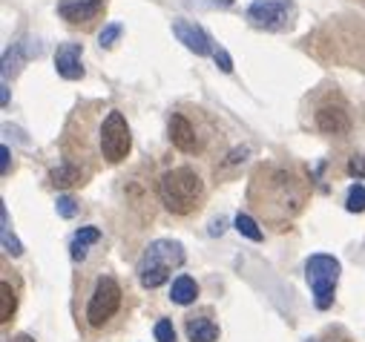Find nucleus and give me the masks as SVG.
<instances>
[{"label":"nucleus","mask_w":365,"mask_h":342,"mask_svg":"<svg viewBox=\"0 0 365 342\" xmlns=\"http://www.w3.org/2000/svg\"><path fill=\"white\" fill-rule=\"evenodd\" d=\"M205 193V185L199 179L196 170L190 167H175V170H167V173L158 179V196H161V204L175 213V216H187L196 210L199 199Z\"/></svg>","instance_id":"obj_1"},{"label":"nucleus","mask_w":365,"mask_h":342,"mask_svg":"<svg viewBox=\"0 0 365 342\" xmlns=\"http://www.w3.org/2000/svg\"><path fill=\"white\" fill-rule=\"evenodd\" d=\"M185 265V244L173 242V239H155L144 250L141 262H138V282L144 288H158L170 279L175 268Z\"/></svg>","instance_id":"obj_2"},{"label":"nucleus","mask_w":365,"mask_h":342,"mask_svg":"<svg viewBox=\"0 0 365 342\" xmlns=\"http://www.w3.org/2000/svg\"><path fill=\"white\" fill-rule=\"evenodd\" d=\"M339 262L328 253H317L305 262V276H308V285L314 291V302L319 311H328L334 305V291H336V282H339Z\"/></svg>","instance_id":"obj_3"},{"label":"nucleus","mask_w":365,"mask_h":342,"mask_svg":"<svg viewBox=\"0 0 365 342\" xmlns=\"http://www.w3.org/2000/svg\"><path fill=\"white\" fill-rule=\"evenodd\" d=\"M247 18L256 29L288 32L297 21V4L294 0H253L247 6Z\"/></svg>","instance_id":"obj_4"},{"label":"nucleus","mask_w":365,"mask_h":342,"mask_svg":"<svg viewBox=\"0 0 365 342\" xmlns=\"http://www.w3.org/2000/svg\"><path fill=\"white\" fill-rule=\"evenodd\" d=\"M133 147V135H130V124L121 113H110L101 124V152L107 161L118 164L130 155Z\"/></svg>","instance_id":"obj_5"},{"label":"nucleus","mask_w":365,"mask_h":342,"mask_svg":"<svg viewBox=\"0 0 365 342\" xmlns=\"http://www.w3.org/2000/svg\"><path fill=\"white\" fill-rule=\"evenodd\" d=\"M121 308V288L113 276H101L93 296H89V305H86V319L89 325L101 328L110 316H115V311Z\"/></svg>","instance_id":"obj_6"},{"label":"nucleus","mask_w":365,"mask_h":342,"mask_svg":"<svg viewBox=\"0 0 365 342\" xmlns=\"http://www.w3.org/2000/svg\"><path fill=\"white\" fill-rule=\"evenodd\" d=\"M173 35L196 55H213V41L196 21H173Z\"/></svg>","instance_id":"obj_7"},{"label":"nucleus","mask_w":365,"mask_h":342,"mask_svg":"<svg viewBox=\"0 0 365 342\" xmlns=\"http://www.w3.org/2000/svg\"><path fill=\"white\" fill-rule=\"evenodd\" d=\"M81 55H83L81 43H61L58 52H55V69H58V75L66 78V81H78V78H83Z\"/></svg>","instance_id":"obj_8"},{"label":"nucleus","mask_w":365,"mask_h":342,"mask_svg":"<svg viewBox=\"0 0 365 342\" xmlns=\"http://www.w3.org/2000/svg\"><path fill=\"white\" fill-rule=\"evenodd\" d=\"M170 141L173 147H178L181 152H193L199 147V138H196V130L193 124L181 115V113H173L170 115Z\"/></svg>","instance_id":"obj_9"},{"label":"nucleus","mask_w":365,"mask_h":342,"mask_svg":"<svg viewBox=\"0 0 365 342\" xmlns=\"http://www.w3.org/2000/svg\"><path fill=\"white\" fill-rule=\"evenodd\" d=\"M317 127L325 135H345L351 130V121H348V115L339 107H322L317 113Z\"/></svg>","instance_id":"obj_10"},{"label":"nucleus","mask_w":365,"mask_h":342,"mask_svg":"<svg viewBox=\"0 0 365 342\" xmlns=\"http://www.w3.org/2000/svg\"><path fill=\"white\" fill-rule=\"evenodd\" d=\"M58 12H61L69 24H83V21H93L101 9L93 6V4H86V0H61Z\"/></svg>","instance_id":"obj_11"},{"label":"nucleus","mask_w":365,"mask_h":342,"mask_svg":"<svg viewBox=\"0 0 365 342\" xmlns=\"http://www.w3.org/2000/svg\"><path fill=\"white\" fill-rule=\"evenodd\" d=\"M187 339L190 342H216L219 339V325L207 316H190L187 319Z\"/></svg>","instance_id":"obj_12"},{"label":"nucleus","mask_w":365,"mask_h":342,"mask_svg":"<svg viewBox=\"0 0 365 342\" xmlns=\"http://www.w3.org/2000/svg\"><path fill=\"white\" fill-rule=\"evenodd\" d=\"M196 296H199V285L193 276H178L170 288V299L175 305H190V302H196Z\"/></svg>","instance_id":"obj_13"},{"label":"nucleus","mask_w":365,"mask_h":342,"mask_svg":"<svg viewBox=\"0 0 365 342\" xmlns=\"http://www.w3.org/2000/svg\"><path fill=\"white\" fill-rule=\"evenodd\" d=\"M0 244H4V253H6V256H21V253H24V244H21V242H18V236L12 233L6 204L0 207Z\"/></svg>","instance_id":"obj_14"},{"label":"nucleus","mask_w":365,"mask_h":342,"mask_svg":"<svg viewBox=\"0 0 365 342\" xmlns=\"http://www.w3.org/2000/svg\"><path fill=\"white\" fill-rule=\"evenodd\" d=\"M98 239H101V230H98V227H81V230L75 233L72 244H69V250H72V259H75V262L86 259V250H89V244H96Z\"/></svg>","instance_id":"obj_15"},{"label":"nucleus","mask_w":365,"mask_h":342,"mask_svg":"<svg viewBox=\"0 0 365 342\" xmlns=\"http://www.w3.org/2000/svg\"><path fill=\"white\" fill-rule=\"evenodd\" d=\"M49 182L55 187H72V185L81 182V173H78V167H72V164H61L49 173Z\"/></svg>","instance_id":"obj_16"},{"label":"nucleus","mask_w":365,"mask_h":342,"mask_svg":"<svg viewBox=\"0 0 365 342\" xmlns=\"http://www.w3.org/2000/svg\"><path fill=\"white\" fill-rule=\"evenodd\" d=\"M15 308H18V296H15L12 285L4 282V285H0V322H9Z\"/></svg>","instance_id":"obj_17"},{"label":"nucleus","mask_w":365,"mask_h":342,"mask_svg":"<svg viewBox=\"0 0 365 342\" xmlns=\"http://www.w3.org/2000/svg\"><path fill=\"white\" fill-rule=\"evenodd\" d=\"M345 210H348V213H365V187H362V185H351V187H348Z\"/></svg>","instance_id":"obj_18"},{"label":"nucleus","mask_w":365,"mask_h":342,"mask_svg":"<svg viewBox=\"0 0 365 342\" xmlns=\"http://www.w3.org/2000/svg\"><path fill=\"white\" fill-rule=\"evenodd\" d=\"M236 230H239L242 236H247L250 242H262V230H259V224H256L247 213H239V216H236Z\"/></svg>","instance_id":"obj_19"},{"label":"nucleus","mask_w":365,"mask_h":342,"mask_svg":"<svg viewBox=\"0 0 365 342\" xmlns=\"http://www.w3.org/2000/svg\"><path fill=\"white\" fill-rule=\"evenodd\" d=\"M55 210H58L61 219H75V213H78V202H75L72 196H58Z\"/></svg>","instance_id":"obj_20"},{"label":"nucleus","mask_w":365,"mask_h":342,"mask_svg":"<svg viewBox=\"0 0 365 342\" xmlns=\"http://www.w3.org/2000/svg\"><path fill=\"white\" fill-rule=\"evenodd\" d=\"M118 38H121V24H110V26L98 35V43H101V49H110V46H115Z\"/></svg>","instance_id":"obj_21"},{"label":"nucleus","mask_w":365,"mask_h":342,"mask_svg":"<svg viewBox=\"0 0 365 342\" xmlns=\"http://www.w3.org/2000/svg\"><path fill=\"white\" fill-rule=\"evenodd\" d=\"M155 339L158 342H175V328L170 319H158L155 322Z\"/></svg>","instance_id":"obj_22"},{"label":"nucleus","mask_w":365,"mask_h":342,"mask_svg":"<svg viewBox=\"0 0 365 342\" xmlns=\"http://www.w3.org/2000/svg\"><path fill=\"white\" fill-rule=\"evenodd\" d=\"M213 61H216V66L222 69V72H233V61H230V55L219 46V49H213Z\"/></svg>","instance_id":"obj_23"},{"label":"nucleus","mask_w":365,"mask_h":342,"mask_svg":"<svg viewBox=\"0 0 365 342\" xmlns=\"http://www.w3.org/2000/svg\"><path fill=\"white\" fill-rule=\"evenodd\" d=\"M348 173L356 176V179H365V155H354L348 161Z\"/></svg>","instance_id":"obj_24"},{"label":"nucleus","mask_w":365,"mask_h":342,"mask_svg":"<svg viewBox=\"0 0 365 342\" xmlns=\"http://www.w3.org/2000/svg\"><path fill=\"white\" fill-rule=\"evenodd\" d=\"M0 173H9V147L4 144V147H0Z\"/></svg>","instance_id":"obj_25"},{"label":"nucleus","mask_w":365,"mask_h":342,"mask_svg":"<svg viewBox=\"0 0 365 342\" xmlns=\"http://www.w3.org/2000/svg\"><path fill=\"white\" fill-rule=\"evenodd\" d=\"M245 155H250V147H242V150H233V152L227 155V164H239V161H245Z\"/></svg>","instance_id":"obj_26"},{"label":"nucleus","mask_w":365,"mask_h":342,"mask_svg":"<svg viewBox=\"0 0 365 342\" xmlns=\"http://www.w3.org/2000/svg\"><path fill=\"white\" fill-rule=\"evenodd\" d=\"M202 6H210V9H227V6H233V0H202Z\"/></svg>","instance_id":"obj_27"},{"label":"nucleus","mask_w":365,"mask_h":342,"mask_svg":"<svg viewBox=\"0 0 365 342\" xmlns=\"http://www.w3.org/2000/svg\"><path fill=\"white\" fill-rule=\"evenodd\" d=\"M0 101H4V107L9 104V87H6V81H4V87H0Z\"/></svg>","instance_id":"obj_28"},{"label":"nucleus","mask_w":365,"mask_h":342,"mask_svg":"<svg viewBox=\"0 0 365 342\" xmlns=\"http://www.w3.org/2000/svg\"><path fill=\"white\" fill-rule=\"evenodd\" d=\"M6 342H35V339L26 336V333H18V336H12V339H6Z\"/></svg>","instance_id":"obj_29"},{"label":"nucleus","mask_w":365,"mask_h":342,"mask_svg":"<svg viewBox=\"0 0 365 342\" xmlns=\"http://www.w3.org/2000/svg\"><path fill=\"white\" fill-rule=\"evenodd\" d=\"M86 4H93V6H98V9H104V0H86Z\"/></svg>","instance_id":"obj_30"}]
</instances>
